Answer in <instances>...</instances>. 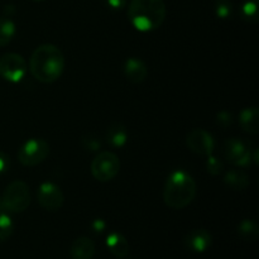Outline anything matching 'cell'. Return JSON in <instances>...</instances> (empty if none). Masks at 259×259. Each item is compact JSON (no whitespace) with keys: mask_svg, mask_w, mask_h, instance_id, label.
Instances as JSON below:
<instances>
[{"mask_svg":"<svg viewBox=\"0 0 259 259\" xmlns=\"http://www.w3.org/2000/svg\"><path fill=\"white\" fill-rule=\"evenodd\" d=\"M184 244L190 252L204 253L211 247L212 237L206 229H195L187 233L184 239Z\"/></svg>","mask_w":259,"mask_h":259,"instance_id":"obj_11","label":"cell"},{"mask_svg":"<svg viewBox=\"0 0 259 259\" xmlns=\"http://www.w3.org/2000/svg\"><path fill=\"white\" fill-rule=\"evenodd\" d=\"M0 207H2V206H0Z\"/></svg>","mask_w":259,"mask_h":259,"instance_id":"obj_29","label":"cell"},{"mask_svg":"<svg viewBox=\"0 0 259 259\" xmlns=\"http://www.w3.org/2000/svg\"><path fill=\"white\" fill-rule=\"evenodd\" d=\"M232 115L227 111H222V113L218 115V124L223 128H227V126L232 125Z\"/></svg>","mask_w":259,"mask_h":259,"instance_id":"obj_24","label":"cell"},{"mask_svg":"<svg viewBox=\"0 0 259 259\" xmlns=\"http://www.w3.org/2000/svg\"><path fill=\"white\" fill-rule=\"evenodd\" d=\"M167 8L163 0H132L128 7V19L139 32H152L163 24Z\"/></svg>","mask_w":259,"mask_h":259,"instance_id":"obj_2","label":"cell"},{"mask_svg":"<svg viewBox=\"0 0 259 259\" xmlns=\"http://www.w3.org/2000/svg\"><path fill=\"white\" fill-rule=\"evenodd\" d=\"M206 168H207V172H209L210 175H212V176H217V175L222 174L223 171V163L220 159H218L217 157H214L211 154V156L207 157V161H206Z\"/></svg>","mask_w":259,"mask_h":259,"instance_id":"obj_23","label":"cell"},{"mask_svg":"<svg viewBox=\"0 0 259 259\" xmlns=\"http://www.w3.org/2000/svg\"><path fill=\"white\" fill-rule=\"evenodd\" d=\"M106 141L113 148H121V147L125 146L126 142H128V132H126L125 126L119 123L113 124L108 129Z\"/></svg>","mask_w":259,"mask_h":259,"instance_id":"obj_16","label":"cell"},{"mask_svg":"<svg viewBox=\"0 0 259 259\" xmlns=\"http://www.w3.org/2000/svg\"><path fill=\"white\" fill-rule=\"evenodd\" d=\"M196 192L197 185L194 177L182 169H177L167 177L163 201L169 209L182 210L194 201Z\"/></svg>","mask_w":259,"mask_h":259,"instance_id":"obj_3","label":"cell"},{"mask_svg":"<svg viewBox=\"0 0 259 259\" xmlns=\"http://www.w3.org/2000/svg\"><path fill=\"white\" fill-rule=\"evenodd\" d=\"M259 111L255 106L253 108H247L243 109L239 114V124L242 126V129L247 133L253 134H258L259 132Z\"/></svg>","mask_w":259,"mask_h":259,"instance_id":"obj_15","label":"cell"},{"mask_svg":"<svg viewBox=\"0 0 259 259\" xmlns=\"http://www.w3.org/2000/svg\"><path fill=\"white\" fill-rule=\"evenodd\" d=\"M223 153H224L225 159L235 167L245 168L253 161V154L249 144L239 138L227 139L223 144Z\"/></svg>","mask_w":259,"mask_h":259,"instance_id":"obj_7","label":"cell"},{"mask_svg":"<svg viewBox=\"0 0 259 259\" xmlns=\"http://www.w3.org/2000/svg\"><path fill=\"white\" fill-rule=\"evenodd\" d=\"M8 168H9V157L0 151V175L5 174Z\"/></svg>","mask_w":259,"mask_h":259,"instance_id":"obj_25","label":"cell"},{"mask_svg":"<svg viewBox=\"0 0 259 259\" xmlns=\"http://www.w3.org/2000/svg\"><path fill=\"white\" fill-rule=\"evenodd\" d=\"M238 234H239V237L244 242H255L259 235L257 223L250 219H245L243 222H240V224L238 225Z\"/></svg>","mask_w":259,"mask_h":259,"instance_id":"obj_18","label":"cell"},{"mask_svg":"<svg viewBox=\"0 0 259 259\" xmlns=\"http://www.w3.org/2000/svg\"><path fill=\"white\" fill-rule=\"evenodd\" d=\"M14 232V223L5 212H0V242H5Z\"/></svg>","mask_w":259,"mask_h":259,"instance_id":"obj_20","label":"cell"},{"mask_svg":"<svg viewBox=\"0 0 259 259\" xmlns=\"http://www.w3.org/2000/svg\"><path fill=\"white\" fill-rule=\"evenodd\" d=\"M17 33V27L9 17L0 18V47L9 45Z\"/></svg>","mask_w":259,"mask_h":259,"instance_id":"obj_19","label":"cell"},{"mask_svg":"<svg viewBox=\"0 0 259 259\" xmlns=\"http://www.w3.org/2000/svg\"><path fill=\"white\" fill-rule=\"evenodd\" d=\"M50 154V146L42 138L28 139L18 152V161L24 167H34L42 163Z\"/></svg>","mask_w":259,"mask_h":259,"instance_id":"obj_6","label":"cell"},{"mask_svg":"<svg viewBox=\"0 0 259 259\" xmlns=\"http://www.w3.org/2000/svg\"><path fill=\"white\" fill-rule=\"evenodd\" d=\"M91 175L99 182H109L118 176L120 161L115 153L109 151L100 152L91 162Z\"/></svg>","mask_w":259,"mask_h":259,"instance_id":"obj_5","label":"cell"},{"mask_svg":"<svg viewBox=\"0 0 259 259\" xmlns=\"http://www.w3.org/2000/svg\"><path fill=\"white\" fill-rule=\"evenodd\" d=\"M224 184L225 186L234 190V191H243V190H245L249 186V177L244 172L233 169V171L225 174Z\"/></svg>","mask_w":259,"mask_h":259,"instance_id":"obj_17","label":"cell"},{"mask_svg":"<svg viewBox=\"0 0 259 259\" xmlns=\"http://www.w3.org/2000/svg\"><path fill=\"white\" fill-rule=\"evenodd\" d=\"M106 3H108V5L111 9L115 10L121 9L125 5V0H106Z\"/></svg>","mask_w":259,"mask_h":259,"instance_id":"obj_26","label":"cell"},{"mask_svg":"<svg viewBox=\"0 0 259 259\" xmlns=\"http://www.w3.org/2000/svg\"><path fill=\"white\" fill-rule=\"evenodd\" d=\"M72 259H93L95 254V243L88 237H80L72 243L70 249Z\"/></svg>","mask_w":259,"mask_h":259,"instance_id":"obj_13","label":"cell"},{"mask_svg":"<svg viewBox=\"0 0 259 259\" xmlns=\"http://www.w3.org/2000/svg\"><path fill=\"white\" fill-rule=\"evenodd\" d=\"M104 229H105V223H104V220H101V219L94 220V223H93V230H94V232L101 233Z\"/></svg>","mask_w":259,"mask_h":259,"instance_id":"obj_27","label":"cell"},{"mask_svg":"<svg viewBox=\"0 0 259 259\" xmlns=\"http://www.w3.org/2000/svg\"><path fill=\"white\" fill-rule=\"evenodd\" d=\"M124 75L129 82L141 83L147 78L148 68L142 60L131 57L124 62Z\"/></svg>","mask_w":259,"mask_h":259,"instance_id":"obj_12","label":"cell"},{"mask_svg":"<svg viewBox=\"0 0 259 259\" xmlns=\"http://www.w3.org/2000/svg\"><path fill=\"white\" fill-rule=\"evenodd\" d=\"M27 73L25 60L18 53H4L0 56V76L9 82L17 83L24 78Z\"/></svg>","mask_w":259,"mask_h":259,"instance_id":"obj_8","label":"cell"},{"mask_svg":"<svg viewBox=\"0 0 259 259\" xmlns=\"http://www.w3.org/2000/svg\"><path fill=\"white\" fill-rule=\"evenodd\" d=\"M242 17L248 22H257L258 20V4L255 0H247L242 5Z\"/></svg>","mask_w":259,"mask_h":259,"instance_id":"obj_21","label":"cell"},{"mask_svg":"<svg viewBox=\"0 0 259 259\" xmlns=\"http://www.w3.org/2000/svg\"><path fill=\"white\" fill-rule=\"evenodd\" d=\"M186 144L189 149L199 156L209 157L214 153L215 141L209 132L204 129H192L186 136Z\"/></svg>","mask_w":259,"mask_h":259,"instance_id":"obj_10","label":"cell"},{"mask_svg":"<svg viewBox=\"0 0 259 259\" xmlns=\"http://www.w3.org/2000/svg\"><path fill=\"white\" fill-rule=\"evenodd\" d=\"M233 5L229 0H217L215 2V14L220 19H228L232 15Z\"/></svg>","mask_w":259,"mask_h":259,"instance_id":"obj_22","label":"cell"},{"mask_svg":"<svg viewBox=\"0 0 259 259\" xmlns=\"http://www.w3.org/2000/svg\"><path fill=\"white\" fill-rule=\"evenodd\" d=\"M38 204L46 211H58L63 206L65 197L57 185L52 182H43L38 189Z\"/></svg>","mask_w":259,"mask_h":259,"instance_id":"obj_9","label":"cell"},{"mask_svg":"<svg viewBox=\"0 0 259 259\" xmlns=\"http://www.w3.org/2000/svg\"><path fill=\"white\" fill-rule=\"evenodd\" d=\"M32 196L29 186L22 180H14L5 187L3 192L0 206L8 212L20 214L29 207Z\"/></svg>","mask_w":259,"mask_h":259,"instance_id":"obj_4","label":"cell"},{"mask_svg":"<svg viewBox=\"0 0 259 259\" xmlns=\"http://www.w3.org/2000/svg\"><path fill=\"white\" fill-rule=\"evenodd\" d=\"M33 2H37V3H39V2H45V0H33Z\"/></svg>","mask_w":259,"mask_h":259,"instance_id":"obj_28","label":"cell"},{"mask_svg":"<svg viewBox=\"0 0 259 259\" xmlns=\"http://www.w3.org/2000/svg\"><path fill=\"white\" fill-rule=\"evenodd\" d=\"M106 247L116 258H125L129 253L128 240L120 233H110L106 237Z\"/></svg>","mask_w":259,"mask_h":259,"instance_id":"obj_14","label":"cell"},{"mask_svg":"<svg viewBox=\"0 0 259 259\" xmlns=\"http://www.w3.org/2000/svg\"><path fill=\"white\" fill-rule=\"evenodd\" d=\"M29 70L39 82L53 83L65 71V56L57 46L51 43L40 45L30 56Z\"/></svg>","mask_w":259,"mask_h":259,"instance_id":"obj_1","label":"cell"}]
</instances>
